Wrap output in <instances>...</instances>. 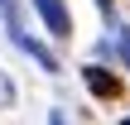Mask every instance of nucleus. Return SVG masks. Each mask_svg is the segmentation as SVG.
I'll return each mask as SVG.
<instances>
[{
    "label": "nucleus",
    "instance_id": "1",
    "mask_svg": "<svg viewBox=\"0 0 130 125\" xmlns=\"http://www.w3.org/2000/svg\"><path fill=\"white\" fill-rule=\"evenodd\" d=\"M82 82H87V92L96 96V101H121V92H125V82L111 72V67H82Z\"/></svg>",
    "mask_w": 130,
    "mask_h": 125
},
{
    "label": "nucleus",
    "instance_id": "2",
    "mask_svg": "<svg viewBox=\"0 0 130 125\" xmlns=\"http://www.w3.org/2000/svg\"><path fill=\"white\" fill-rule=\"evenodd\" d=\"M34 10H39V19L48 24L53 39H72V14H68L63 0H34Z\"/></svg>",
    "mask_w": 130,
    "mask_h": 125
},
{
    "label": "nucleus",
    "instance_id": "3",
    "mask_svg": "<svg viewBox=\"0 0 130 125\" xmlns=\"http://www.w3.org/2000/svg\"><path fill=\"white\" fill-rule=\"evenodd\" d=\"M10 39H14V43H19V48H24V53H29V58H34V63L43 67V72H58V58H53V53H48L43 43H34V39H29L24 29H19V34H10Z\"/></svg>",
    "mask_w": 130,
    "mask_h": 125
},
{
    "label": "nucleus",
    "instance_id": "4",
    "mask_svg": "<svg viewBox=\"0 0 130 125\" xmlns=\"http://www.w3.org/2000/svg\"><path fill=\"white\" fill-rule=\"evenodd\" d=\"M10 101H14V82L10 72H0V111H10Z\"/></svg>",
    "mask_w": 130,
    "mask_h": 125
},
{
    "label": "nucleus",
    "instance_id": "5",
    "mask_svg": "<svg viewBox=\"0 0 130 125\" xmlns=\"http://www.w3.org/2000/svg\"><path fill=\"white\" fill-rule=\"evenodd\" d=\"M48 125H68V120H63V111H48Z\"/></svg>",
    "mask_w": 130,
    "mask_h": 125
},
{
    "label": "nucleus",
    "instance_id": "6",
    "mask_svg": "<svg viewBox=\"0 0 130 125\" xmlns=\"http://www.w3.org/2000/svg\"><path fill=\"white\" fill-rule=\"evenodd\" d=\"M96 5H101V14H111V10H116V0H96Z\"/></svg>",
    "mask_w": 130,
    "mask_h": 125
},
{
    "label": "nucleus",
    "instance_id": "7",
    "mask_svg": "<svg viewBox=\"0 0 130 125\" xmlns=\"http://www.w3.org/2000/svg\"><path fill=\"white\" fill-rule=\"evenodd\" d=\"M121 125H130V116H125V120H121Z\"/></svg>",
    "mask_w": 130,
    "mask_h": 125
}]
</instances>
